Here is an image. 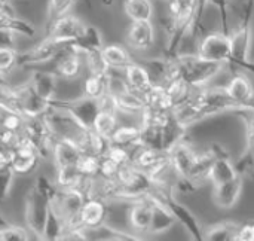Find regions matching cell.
Wrapping results in <instances>:
<instances>
[{
  "label": "cell",
  "mask_w": 254,
  "mask_h": 241,
  "mask_svg": "<svg viewBox=\"0 0 254 241\" xmlns=\"http://www.w3.org/2000/svg\"><path fill=\"white\" fill-rule=\"evenodd\" d=\"M65 231V225L63 221L55 215V212L51 209L48 215V221L45 225V233H43V240L48 241H60L63 233Z\"/></svg>",
  "instance_id": "cell-34"
},
{
  "label": "cell",
  "mask_w": 254,
  "mask_h": 241,
  "mask_svg": "<svg viewBox=\"0 0 254 241\" xmlns=\"http://www.w3.org/2000/svg\"><path fill=\"white\" fill-rule=\"evenodd\" d=\"M225 91L234 100L240 110L250 109L254 103V83L244 70H240L231 76V79L225 85Z\"/></svg>",
  "instance_id": "cell-10"
},
{
  "label": "cell",
  "mask_w": 254,
  "mask_h": 241,
  "mask_svg": "<svg viewBox=\"0 0 254 241\" xmlns=\"http://www.w3.org/2000/svg\"><path fill=\"white\" fill-rule=\"evenodd\" d=\"M122 73H124V78H125L127 83L129 85V88L135 92L144 94L153 85V78H152L147 66L137 63L135 60L132 63H129L127 67H124Z\"/></svg>",
  "instance_id": "cell-16"
},
{
  "label": "cell",
  "mask_w": 254,
  "mask_h": 241,
  "mask_svg": "<svg viewBox=\"0 0 254 241\" xmlns=\"http://www.w3.org/2000/svg\"><path fill=\"white\" fill-rule=\"evenodd\" d=\"M127 46L137 52H146L156 45V28L153 21H129L125 31Z\"/></svg>",
  "instance_id": "cell-8"
},
{
  "label": "cell",
  "mask_w": 254,
  "mask_h": 241,
  "mask_svg": "<svg viewBox=\"0 0 254 241\" xmlns=\"http://www.w3.org/2000/svg\"><path fill=\"white\" fill-rule=\"evenodd\" d=\"M217 154L214 151H204V152H198L193 168L189 174V177L186 180H182L185 183H188L189 186H201L205 182H210V171L213 167V162L216 160Z\"/></svg>",
  "instance_id": "cell-18"
},
{
  "label": "cell",
  "mask_w": 254,
  "mask_h": 241,
  "mask_svg": "<svg viewBox=\"0 0 254 241\" xmlns=\"http://www.w3.org/2000/svg\"><path fill=\"white\" fill-rule=\"evenodd\" d=\"M43 121L54 137V140H70L76 143L80 149L91 128L80 124L71 113L63 109L51 107V110L43 116Z\"/></svg>",
  "instance_id": "cell-1"
},
{
  "label": "cell",
  "mask_w": 254,
  "mask_h": 241,
  "mask_svg": "<svg viewBox=\"0 0 254 241\" xmlns=\"http://www.w3.org/2000/svg\"><path fill=\"white\" fill-rule=\"evenodd\" d=\"M19 52L13 46H0V73H7L16 67Z\"/></svg>",
  "instance_id": "cell-39"
},
{
  "label": "cell",
  "mask_w": 254,
  "mask_h": 241,
  "mask_svg": "<svg viewBox=\"0 0 254 241\" xmlns=\"http://www.w3.org/2000/svg\"><path fill=\"white\" fill-rule=\"evenodd\" d=\"M119 167H121L119 164L112 161L109 157L103 155L100 158V173H98V176L104 177V179H116Z\"/></svg>",
  "instance_id": "cell-42"
},
{
  "label": "cell",
  "mask_w": 254,
  "mask_h": 241,
  "mask_svg": "<svg viewBox=\"0 0 254 241\" xmlns=\"http://www.w3.org/2000/svg\"><path fill=\"white\" fill-rule=\"evenodd\" d=\"M58 76L55 72L46 70H34L30 78V83L34 91L45 100L52 101L57 98V88H58Z\"/></svg>",
  "instance_id": "cell-19"
},
{
  "label": "cell",
  "mask_w": 254,
  "mask_h": 241,
  "mask_svg": "<svg viewBox=\"0 0 254 241\" xmlns=\"http://www.w3.org/2000/svg\"><path fill=\"white\" fill-rule=\"evenodd\" d=\"M85 28H86V24L74 13L68 12L57 18L49 25H46V37L65 42V43H73L83 34Z\"/></svg>",
  "instance_id": "cell-6"
},
{
  "label": "cell",
  "mask_w": 254,
  "mask_h": 241,
  "mask_svg": "<svg viewBox=\"0 0 254 241\" xmlns=\"http://www.w3.org/2000/svg\"><path fill=\"white\" fill-rule=\"evenodd\" d=\"M65 45H67L65 42H60V40L45 36V39L40 40L39 43H36L33 48H30L24 52H19L16 67H30V66L43 64L48 61H54L55 57L60 54V51Z\"/></svg>",
  "instance_id": "cell-4"
},
{
  "label": "cell",
  "mask_w": 254,
  "mask_h": 241,
  "mask_svg": "<svg viewBox=\"0 0 254 241\" xmlns=\"http://www.w3.org/2000/svg\"><path fill=\"white\" fill-rule=\"evenodd\" d=\"M10 83L6 80V75L4 73H0V101H1V95H3V91L4 88H7Z\"/></svg>",
  "instance_id": "cell-47"
},
{
  "label": "cell",
  "mask_w": 254,
  "mask_h": 241,
  "mask_svg": "<svg viewBox=\"0 0 254 241\" xmlns=\"http://www.w3.org/2000/svg\"><path fill=\"white\" fill-rule=\"evenodd\" d=\"M252 61H253V64H254V57H253V60H252Z\"/></svg>",
  "instance_id": "cell-51"
},
{
  "label": "cell",
  "mask_w": 254,
  "mask_h": 241,
  "mask_svg": "<svg viewBox=\"0 0 254 241\" xmlns=\"http://www.w3.org/2000/svg\"><path fill=\"white\" fill-rule=\"evenodd\" d=\"M119 107V113L124 115H141L146 109L144 97L140 92H135L132 89H128L119 95H115Z\"/></svg>",
  "instance_id": "cell-26"
},
{
  "label": "cell",
  "mask_w": 254,
  "mask_h": 241,
  "mask_svg": "<svg viewBox=\"0 0 254 241\" xmlns=\"http://www.w3.org/2000/svg\"><path fill=\"white\" fill-rule=\"evenodd\" d=\"M131 154H132V149L125 148V146H119V145H115V143H110L104 155L109 157L116 164L122 165V164L131 162Z\"/></svg>",
  "instance_id": "cell-40"
},
{
  "label": "cell",
  "mask_w": 254,
  "mask_h": 241,
  "mask_svg": "<svg viewBox=\"0 0 254 241\" xmlns=\"http://www.w3.org/2000/svg\"><path fill=\"white\" fill-rule=\"evenodd\" d=\"M238 225L231 222H222L217 225H213L210 230H207L204 239L211 241H234V236L237 233Z\"/></svg>",
  "instance_id": "cell-32"
},
{
  "label": "cell",
  "mask_w": 254,
  "mask_h": 241,
  "mask_svg": "<svg viewBox=\"0 0 254 241\" xmlns=\"http://www.w3.org/2000/svg\"><path fill=\"white\" fill-rule=\"evenodd\" d=\"M196 54L207 61L223 63L229 66L232 63V40L229 33L216 30L204 34L198 40Z\"/></svg>",
  "instance_id": "cell-3"
},
{
  "label": "cell",
  "mask_w": 254,
  "mask_h": 241,
  "mask_svg": "<svg viewBox=\"0 0 254 241\" xmlns=\"http://www.w3.org/2000/svg\"><path fill=\"white\" fill-rule=\"evenodd\" d=\"M122 9L129 21H153L155 18L153 0H124Z\"/></svg>",
  "instance_id": "cell-23"
},
{
  "label": "cell",
  "mask_w": 254,
  "mask_h": 241,
  "mask_svg": "<svg viewBox=\"0 0 254 241\" xmlns=\"http://www.w3.org/2000/svg\"><path fill=\"white\" fill-rule=\"evenodd\" d=\"M0 46H13V33L0 30Z\"/></svg>",
  "instance_id": "cell-46"
},
{
  "label": "cell",
  "mask_w": 254,
  "mask_h": 241,
  "mask_svg": "<svg viewBox=\"0 0 254 241\" xmlns=\"http://www.w3.org/2000/svg\"><path fill=\"white\" fill-rule=\"evenodd\" d=\"M85 67L83 55L73 46L67 43L54 60V72L60 79L74 80L82 76Z\"/></svg>",
  "instance_id": "cell-5"
},
{
  "label": "cell",
  "mask_w": 254,
  "mask_h": 241,
  "mask_svg": "<svg viewBox=\"0 0 254 241\" xmlns=\"http://www.w3.org/2000/svg\"><path fill=\"white\" fill-rule=\"evenodd\" d=\"M22 139V133H16V131H10V130H3L0 131V145L9 151H13L16 148V145L21 142Z\"/></svg>",
  "instance_id": "cell-43"
},
{
  "label": "cell",
  "mask_w": 254,
  "mask_h": 241,
  "mask_svg": "<svg viewBox=\"0 0 254 241\" xmlns=\"http://www.w3.org/2000/svg\"><path fill=\"white\" fill-rule=\"evenodd\" d=\"M1 112V128L3 130H10V131H16L21 133L25 124V119L22 115L12 112V110H0Z\"/></svg>",
  "instance_id": "cell-38"
},
{
  "label": "cell",
  "mask_w": 254,
  "mask_h": 241,
  "mask_svg": "<svg viewBox=\"0 0 254 241\" xmlns=\"http://www.w3.org/2000/svg\"><path fill=\"white\" fill-rule=\"evenodd\" d=\"M12 160H13V151H9L0 145V168L10 167Z\"/></svg>",
  "instance_id": "cell-45"
},
{
  "label": "cell",
  "mask_w": 254,
  "mask_h": 241,
  "mask_svg": "<svg viewBox=\"0 0 254 241\" xmlns=\"http://www.w3.org/2000/svg\"><path fill=\"white\" fill-rule=\"evenodd\" d=\"M107 75L86 73V76L82 82L83 95L89 97V98H95V100H98L101 95H104L107 92Z\"/></svg>",
  "instance_id": "cell-29"
},
{
  "label": "cell",
  "mask_w": 254,
  "mask_h": 241,
  "mask_svg": "<svg viewBox=\"0 0 254 241\" xmlns=\"http://www.w3.org/2000/svg\"><path fill=\"white\" fill-rule=\"evenodd\" d=\"M76 3H77V0H49L48 1V21H46V25L54 22L57 18L68 13Z\"/></svg>",
  "instance_id": "cell-35"
},
{
  "label": "cell",
  "mask_w": 254,
  "mask_h": 241,
  "mask_svg": "<svg viewBox=\"0 0 254 241\" xmlns=\"http://www.w3.org/2000/svg\"><path fill=\"white\" fill-rule=\"evenodd\" d=\"M0 3H7V1H0Z\"/></svg>",
  "instance_id": "cell-50"
},
{
  "label": "cell",
  "mask_w": 254,
  "mask_h": 241,
  "mask_svg": "<svg viewBox=\"0 0 254 241\" xmlns=\"http://www.w3.org/2000/svg\"><path fill=\"white\" fill-rule=\"evenodd\" d=\"M83 61L86 67V73H95V75H107L110 72L109 64L106 63L101 49H91L83 54Z\"/></svg>",
  "instance_id": "cell-31"
},
{
  "label": "cell",
  "mask_w": 254,
  "mask_h": 241,
  "mask_svg": "<svg viewBox=\"0 0 254 241\" xmlns=\"http://www.w3.org/2000/svg\"><path fill=\"white\" fill-rule=\"evenodd\" d=\"M103 7H112L115 4V0H100Z\"/></svg>",
  "instance_id": "cell-48"
},
{
  "label": "cell",
  "mask_w": 254,
  "mask_h": 241,
  "mask_svg": "<svg viewBox=\"0 0 254 241\" xmlns=\"http://www.w3.org/2000/svg\"><path fill=\"white\" fill-rule=\"evenodd\" d=\"M49 210V195L45 194L37 185L31 186L24 200V222L36 240H43Z\"/></svg>",
  "instance_id": "cell-2"
},
{
  "label": "cell",
  "mask_w": 254,
  "mask_h": 241,
  "mask_svg": "<svg viewBox=\"0 0 254 241\" xmlns=\"http://www.w3.org/2000/svg\"><path fill=\"white\" fill-rule=\"evenodd\" d=\"M52 107L57 109H63L67 110L68 113H71L80 124H83L86 128H92L94 119L98 113V101L95 98H89V97H79L74 100H68V101H63V100H52L51 101Z\"/></svg>",
  "instance_id": "cell-9"
},
{
  "label": "cell",
  "mask_w": 254,
  "mask_h": 241,
  "mask_svg": "<svg viewBox=\"0 0 254 241\" xmlns=\"http://www.w3.org/2000/svg\"><path fill=\"white\" fill-rule=\"evenodd\" d=\"M101 54H103L106 63L109 64V67L115 69V70H122L124 67H127L129 63L134 61L128 46H124V45H119V43L103 45Z\"/></svg>",
  "instance_id": "cell-22"
},
{
  "label": "cell",
  "mask_w": 254,
  "mask_h": 241,
  "mask_svg": "<svg viewBox=\"0 0 254 241\" xmlns=\"http://www.w3.org/2000/svg\"><path fill=\"white\" fill-rule=\"evenodd\" d=\"M243 188H244V180H243L241 174L231 182L214 186L213 198H214L216 206L222 210L232 209L240 201L241 194H243Z\"/></svg>",
  "instance_id": "cell-14"
},
{
  "label": "cell",
  "mask_w": 254,
  "mask_h": 241,
  "mask_svg": "<svg viewBox=\"0 0 254 241\" xmlns=\"http://www.w3.org/2000/svg\"><path fill=\"white\" fill-rule=\"evenodd\" d=\"M176 221H177V218H176V215L173 213V210L170 207L155 204L150 233L152 234H164V233L171 230V227L174 225Z\"/></svg>",
  "instance_id": "cell-28"
},
{
  "label": "cell",
  "mask_w": 254,
  "mask_h": 241,
  "mask_svg": "<svg viewBox=\"0 0 254 241\" xmlns=\"http://www.w3.org/2000/svg\"><path fill=\"white\" fill-rule=\"evenodd\" d=\"M119 113L118 112H110V110H98L92 128L97 134H100L101 137L110 140L112 134L115 133V130L119 125Z\"/></svg>",
  "instance_id": "cell-27"
},
{
  "label": "cell",
  "mask_w": 254,
  "mask_h": 241,
  "mask_svg": "<svg viewBox=\"0 0 254 241\" xmlns=\"http://www.w3.org/2000/svg\"><path fill=\"white\" fill-rule=\"evenodd\" d=\"M110 143L125 146L129 149L137 148L138 145H141V127H140V124L138 125H135V124H132V125L119 124L110 137Z\"/></svg>",
  "instance_id": "cell-25"
},
{
  "label": "cell",
  "mask_w": 254,
  "mask_h": 241,
  "mask_svg": "<svg viewBox=\"0 0 254 241\" xmlns=\"http://www.w3.org/2000/svg\"><path fill=\"white\" fill-rule=\"evenodd\" d=\"M100 158L98 155L94 154H86L82 152L79 161H77V168L82 173L83 177H97L100 173Z\"/></svg>",
  "instance_id": "cell-33"
},
{
  "label": "cell",
  "mask_w": 254,
  "mask_h": 241,
  "mask_svg": "<svg viewBox=\"0 0 254 241\" xmlns=\"http://www.w3.org/2000/svg\"><path fill=\"white\" fill-rule=\"evenodd\" d=\"M168 155L180 180H186L193 168L198 151L192 145H189L185 139H182L168 149Z\"/></svg>",
  "instance_id": "cell-11"
},
{
  "label": "cell",
  "mask_w": 254,
  "mask_h": 241,
  "mask_svg": "<svg viewBox=\"0 0 254 241\" xmlns=\"http://www.w3.org/2000/svg\"><path fill=\"white\" fill-rule=\"evenodd\" d=\"M13 176H15V173H13L12 167L0 168V206H3L9 198Z\"/></svg>",
  "instance_id": "cell-41"
},
{
  "label": "cell",
  "mask_w": 254,
  "mask_h": 241,
  "mask_svg": "<svg viewBox=\"0 0 254 241\" xmlns=\"http://www.w3.org/2000/svg\"><path fill=\"white\" fill-rule=\"evenodd\" d=\"M103 39H101V33L97 27L94 25H88L83 31V34L73 42V46L83 55L85 52L91 51V49H101L103 48Z\"/></svg>",
  "instance_id": "cell-30"
},
{
  "label": "cell",
  "mask_w": 254,
  "mask_h": 241,
  "mask_svg": "<svg viewBox=\"0 0 254 241\" xmlns=\"http://www.w3.org/2000/svg\"><path fill=\"white\" fill-rule=\"evenodd\" d=\"M238 176H240V171L235 167V164L228 157L217 154V157L213 162L211 171H210V183L213 186H219L222 183L237 179Z\"/></svg>",
  "instance_id": "cell-21"
},
{
  "label": "cell",
  "mask_w": 254,
  "mask_h": 241,
  "mask_svg": "<svg viewBox=\"0 0 254 241\" xmlns=\"http://www.w3.org/2000/svg\"><path fill=\"white\" fill-rule=\"evenodd\" d=\"M143 97H144L146 107H149V109L164 110V112H173V109H174V104H173L170 95L167 94L164 83L153 82V85L143 94Z\"/></svg>",
  "instance_id": "cell-24"
},
{
  "label": "cell",
  "mask_w": 254,
  "mask_h": 241,
  "mask_svg": "<svg viewBox=\"0 0 254 241\" xmlns=\"http://www.w3.org/2000/svg\"><path fill=\"white\" fill-rule=\"evenodd\" d=\"M229 36L232 40V61L240 66L253 64L252 61V46H253V31L247 21H240L237 25L229 28Z\"/></svg>",
  "instance_id": "cell-7"
},
{
  "label": "cell",
  "mask_w": 254,
  "mask_h": 241,
  "mask_svg": "<svg viewBox=\"0 0 254 241\" xmlns=\"http://www.w3.org/2000/svg\"><path fill=\"white\" fill-rule=\"evenodd\" d=\"M40 157H33V158H13L12 160V170L15 176H28L33 174L39 164H40Z\"/></svg>",
  "instance_id": "cell-37"
},
{
  "label": "cell",
  "mask_w": 254,
  "mask_h": 241,
  "mask_svg": "<svg viewBox=\"0 0 254 241\" xmlns=\"http://www.w3.org/2000/svg\"><path fill=\"white\" fill-rule=\"evenodd\" d=\"M107 216H109V206L106 200L100 197H86L79 213L80 227H83L85 230H97L106 225Z\"/></svg>",
  "instance_id": "cell-12"
},
{
  "label": "cell",
  "mask_w": 254,
  "mask_h": 241,
  "mask_svg": "<svg viewBox=\"0 0 254 241\" xmlns=\"http://www.w3.org/2000/svg\"><path fill=\"white\" fill-rule=\"evenodd\" d=\"M153 207L155 204L146 197L131 203L128 210V224L135 234L150 233L153 221Z\"/></svg>",
  "instance_id": "cell-13"
},
{
  "label": "cell",
  "mask_w": 254,
  "mask_h": 241,
  "mask_svg": "<svg viewBox=\"0 0 254 241\" xmlns=\"http://www.w3.org/2000/svg\"><path fill=\"white\" fill-rule=\"evenodd\" d=\"M167 158H168V151L155 149V148H149L143 145H138L137 148H134L131 154V162L144 173H150L155 167H158Z\"/></svg>",
  "instance_id": "cell-15"
},
{
  "label": "cell",
  "mask_w": 254,
  "mask_h": 241,
  "mask_svg": "<svg viewBox=\"0 0 254 241\" xmlns=\"http://www.w3.org/2000/svg\"><path fill=\"white\" fill-rule=\"evenodd\" d=\"M33 234L28 228L15 227V225H4L0 228V241H28L33 240Z\"/></svg>",
  "instance_id": "cell-36"
},
{
  "label": "cell",
  "mask_w": 254,
  "mask_h": 241,
  "mask_svg": "<svg viewBox=\"0 0 254 241\" xmlns=\"http://www.w3.org/2000/svg\"><path fill=\"white\" fill-rule=\"evenodd\" d=\"M82 155V149L70 140H54L52 158L55 168L65 165H76Z\"/></svg>",
  "instance_id": "cell-20"
},
{
  "label": "cell",
  "mask_w": 254,
  "mask_h": 241,
  "mask_svg": "<svg viewBox=\"0 0 254 241\" xmlns=\"http://www.w3.org/2000/svg\"><path fill=\"white\" fill-rule=\"evenodd\" d=\"M0 130H1V112H0Z\"/></svg>",
  "instance_id": "cell-49"
},
{
  "label": "cell",
  "mask_w": 254,
  "mask_h": 241,
  "mask_svg": "<svg viewBox=\"0 0 254 241\" xmlns=\"http://www.w3.org/2000/svg\"><path fill=\"white\" fill-rule=\"evenodd\" d=\"M0 30L18 33L27 37H33L36 34L34 27L25 19L19 18L9 3H0Z\"/></svg>",
  "instance_id": "cell-17"
},
{
  "label": "cell",
  "mask_w": 254,
  "mask_h": 241,
  "mask_svg": "<svg viewBox=\"0 0 254 241\" xmlns=\"http://www.w3.org/2000/svg\"><path fill=\"white\" fill-rule=\"evenodd\" d=\"M234 241H254V221H247L238 225Z\"/></svg>",
  "instance_id": "cell-44"
},
{
  "label": "cell",
  "mask_w": 254,
  "mask_h": 241,
  "mask_svg": "<svg viewBox=\"0 0 254 241\" xmlns=\"http://www.w3.org/2000/svg\"><path fill=\"white\" fill-rule=\"evenodd\" d=\"M0 131H1V130H0Z\"/></svg>",
  "instance_id": "cell-52"
}]
</instances>
